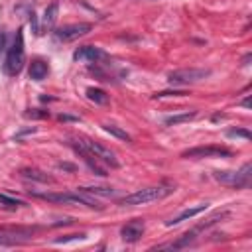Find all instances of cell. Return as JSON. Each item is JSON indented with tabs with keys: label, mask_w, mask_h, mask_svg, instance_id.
Returning <instances> with one entry per match:
<instances>
[{
	"label": "cell",
	"mask_w": 252,
	"mask_h": 252,
	"mask_svg": "<svg viewBox=\"0 0 252 252\" xmlns=\"http://www.w3.org/2000/svg\"><path fill=\"white\" fill-rule=\"evenodd\" d=\"M87 98L91 102H94V104H100V106L108 104V94L102 89H98V87H89L87 89Z\"/></svg>",
	"instance_id": "obj_16"
},
{
	"label": "cell",
	"mask_w": 252,
	"mask_h": 252,
	"mask_svg": "<svg viewBox=\"0 0 252 252\" xmlns=\"http://www.w3.org/2000/svg\"><path fill=\"white\" fill-rule=\"evenodd\" d=\"M71 148L85 159V163L96 173V175H106V169L104 167H100V163H98V159H96V156L93 154V152H89L87 148H85V144L81 142V140H75V142H71Z\"/></svg>",
	"instance_id": "obj_9"
},
{
	"label": "cell",
	"mask_w": 252,
	"mask_h": 252,
	"mask_svg": "<svg viewBox=\"0 0 252 252\" xmlns=\"http://www.w3.org/2000/svg\"><path fill=\"white\" fill-rule=\"evenodd\" d=\"M185 93L183 91H161V93H156L154 98H163V96H183Z\"/></svg>",
	"instance_id": "obj_25"
},
{
	"label": "cell",
	"mask_w": 252,
	"mask_h": 252,
	"mask_svg": "<svg viewBox=\"0 0 252 252\" xmlns=\"http://www.w3.org/2000/svg\"><path fill=\"white\" fill-rule=\"evenodd\" d=\"M240 104H242V106H246V108H248V106H250V98H244V100H242V102H240Z\"/></svg>",
	"instance_id": "obj_30"
},
{
	"label": "cell",
	"mask_w": 252,
	"mask_h": 252,
	"mask_svg": "<svg viewBox=\"0 0 252 252\" xmlns=\"http://www.w3.org/2000/svg\"><path fill=\"white\" fill-rule=\"evenodd\" d=\"M20 244H22L20 240L10 238V234H6V232H2V230H0V246L8 248V246H20Z\"/></svg>",
	"instance_id": "obj_23"
},
{
	"label": "cell",
	"mask_w": 252,
	"mask_h": 252,
	"mask_svg": "<svg viewBox=\"0 0 252 252\" xmlns=\"http://www.w3.org/2000/svg\"><path fill=\"white\" fill-rule=\"evenodd\" d=\"M102 128H104V132L112 134V136H114V138H118V140H124V142H132L130 134H128L126 130H122L120 126H114V124H102Z\"/></svg>",
	"instance_id": "obj_19"
},
{
	"label": "cell",
	"mask_w": 252,
	"mask_h": 252,
	"mask_svg": "<svg viewBox=\"0 0 252 252\" xmlns=\"http://www.w3.org/2000/svg\"><path fill=\"white\" fill-rule=\"evenodd\" d=\"M169 193H173V187H165V185H156V187H144L136 193H130L126 197H122L118 201V205H144V203H152V201H159L163 197H167Z\"/></svg>",
	"instance_id": "obj_3"
},
{
	"label": "cell",
	"mask_w": 252,
	"mask_h": 252,
	"mask_svg": "<svg viewBox=\"0 0 252 252\" xmlns=\"http://www.w3.org/2000/svg\"><path fill=\"white\" fill-rule=\"evenodd\" d=\"M30 26H32V32H33V33H41V32H39V26H37V18H35L33 12L30 14Z\"/></svg>",
	"instance_id": "obj_26"
},
{
	"label": "cell",
	"mask_w": 252,
	"mask_h": 252,
	"mask_svg": "<svg viewBox=\"0 0 252 252\" xmlns=\"http://www.w3.org/2000/svg\"><path fill=\"white\" fill-rule=\"evenodd\" d=\"M26 63V47H24V30L20 28L14 35L12 45L6 51V59H4V73L10 77H16L22 67Z\"/></svg>",
	"instance_id": "obj_1"
},
{
	"label": "cell",
	"mask_w": 252,
	"mask_h": 252,
	"mask_svg": "<svg viewBox=\"0 0 252 252\" xmlns=\"http://www.w3.org/2000/svg\"><path fill=\"white\" fill-rule=\"evenodd\" d=\"M20 175H22L24 179H32V181L53 183V177H51V175H47V173H43V171H39V169H35V167H24V169H20Z\"/></svg>",
	"instance_id": "obj_14"
},
{
	"label": "cell",
	"mask_w": 252,
	"mask_h": 252,
	"mask_svg": "<svg viewBox=\"0 0 252 252\" xmlns=\"http://www.w3.org/2000/svg\"><path fill=\"white\" fill-rule=\"evenodd\" d=\"M81 142L85 144V148H87L89 152H93V154L96 156L98 161H102V163H106V165H110V167H118V165H120L118 159H116V156H114V152H112L110 148H106V146H102V144H98V142H94V140H89V138H83Z\"/></svg>",
	"instance_id": "obj_8"
},
{
	"label": "cell",
	"mask_w": 252,
	"mask_h": 252,
	"mask_svg": "<svg viewBox=\"0 0 252 252\" xmlns=\"http://www.w3.org/2000/svg\"><path fill=\"white\" fill-rule=\"evenodd\" d=\"M59 167H63V169H75V165H71V163H59Z\"/></svg>",
	"instance_id": "obj_29"
},
{
	"label": "cell",
	"mask_w": 252,
	"mask_h": 252,
	"mask_svg": "<svg viewBox=\"0 0 252 252\" xmlns=\"http://www.w3.org/2000/svg\"><path fill=\"white\" fill-rule=\"evenodd\" d=\"M26 118H49L47 110H39V108H32L26 112Z\"/></svg>",
	"instance_id": "obj_24"
},
{
	"label": "cell",
	"mask_w": 252,
	"mask_h": 252,
	"mask_svg": "<svg viewBox=\"0 0 252 252\" xmlns=\"http://www.w3.org/2000/svg\"><path fill=\"white\" fill-rule=\"evenodd\" d=\"M197 116V110H191V112H181V114H173V116H167L163 118V124L165 126H177V124H183V122H189Z\"/></svg>",
	"instance_id": "obj_17"
},
{
	"label": "cell",
	"mask_w": 252,
	"mask_h": 252,
	"mask_svg": "<svg viewBox=\"0 0 252 252\" xmlns=\"http://www.w3.org/2000/svg\"><path fill=\"white\" fill-rule=\"evenodd\" d=\"M6 41H8V35L4 32H0V55L6 51Z\"/></svg>",
	"instance_id": "obj_27"
},
{
	"label": "cell",
	"mask_w": 252,
	"mask_h": 252,
	"mask_svg": "<svg viewBox=\"0 0 252 252\" xmlns=\"http://www.w3.org/2000/svg\"><path fill=\"white\" fill-rule=\"evenodd\" d=\"M248 61H250V55H246V57L242 59V65H248Z\"/></svg>",
	"instance_id": "obj_31"
},
{
	"label": "cell",
	"mask_w": 252,
	"mask_h": 252,
	"mask_svg": "<svg viewBox=\"0 0 252 252\" xmlns=\"http://www.w3.org/2000/svg\"><path fill=\"white\" fill-rule=\"evenodd\" d=\"M22 205H24L22 201H18V199H14V197H8V195L0 193V207H2V209L16 211V209H18V207H22Z\"/></svg>",
	"instance_id": "obj_21"
},
{
	"label": "cell",
	"mask_w": 252,
	"mask_h": 252,
	"mask_svg": "<svg viewBox=\"0 0 252 252\" xmlns=\"http://www.w3.org/2000/svg\"><path fill=\"white\" fill-rule=\"evenodd\" d=\"M250 171H252V163L246 161L236 171H215L213 175L222 185H228V187H234V189H246L250 185V175H252Z\"/></svg>",
	"instance_id": "obj_4"
},
{
	"label": "cell",
	"mask_w": 252,
	"mask_h": 252,
	"mask_svg": "<svg viewBox=\"0 0 252 252\" xmlns=\"http://www.w3.org/2000/svg\"><path fill=\"white\" fill-rule=\"evenodd\" d=\"M226 136L228 138H244V140H250L252 138V134L248 130H244V128H232V130L226 132Z\"/></svg>",
	"instance_id": "obj_22"
},
{
	"label": "cell",
	"mask_w": 252,
	"mask_h": 252,
	"mask_svg": "<svg viewBox=\"0 0 252 252\" xmlns=\"http://www.w3.org/2000/svg\"><path fill=\"white\" fill-rule=\"evenodd\" d=\"M47 73H49V65H47L45 61L35 59V61L30 63V71H28V75H30L32 81H43V79L47 77Z\"/></svg>",
	"instance_id": "obj_12"
},
{
	"label": "cell",
	"mask_w": 252,
	"mask_h": 252,
	"mask_svg": "<svg viewBox=\"0 0 252 252\" xmlns=\"http://www.w3.org/2000/svg\"><path fill=\"white\" fill-rule=\"evenodd\" d=\"M193 242H195V230L181 234L175 242H171V244H167V246H163V248H185V246H189V244H193Z\"/></svg>",
	"instance_id": "obj_18"
},
{
	"label": "cell",
	"mask_w": 252,
	"mask_h": 252,
	"mask_svg": "<svg viewBox=\"0 0 252 252\" xmlns=\"http://www.w3.org/2000/svg\"><path fill=\"white\" fill-rule=\"evenodd\" d=\"M91 30H93V24H89V22H77V24H67L63 28H57L53 32V35H55L57 41H73V39H77L81 35H87Z\"/></svg>",
	"instance_id": "obj_7"
},
{
	"label": "cell",
	"mask_w": 252,
	"mask_h": 252,
	"mask_svg": "<svg viewBox=\"0 0 252 252\" xmlns=\"http://www.w3.org/2000/svg\"><path fill=\"white\" fill-rule=\"evenodd\" d=\"M104 51L96 45H81L73 51V59L75 61H87V63H98L100 59H104Z\"/></svg>",
	"instance_id": "obj_10"
},
{
	"label": "cell",
	"mask_w": 252,
	"mask_h": 252,
	"mask_svg": "<svg viewBox=\"0 0 252 252\" xmlns=\"http://www.w3.org/2000/svg\"><path fill=\"white\" fill-rule=\"evenodd\" d=\"M57 118H59L61 122H77V120H79L77 116H69V114H59Z\"/></svg>",
	"instance_id": "obj_28"
},
{
	"label": "cell",
	"mask_w": 252,
	"mask_h": 252,
	"mask_svg": "<svg viewBox=\"0 0 252 252\" xmlns=\"http://www.w3.org/2000/svg\"><path fill=\"white\" fill-rule=\"evenodd\" d=\"M207 209V203H203V205H197V207H191V209H185V211H181L175 219H171V220H167L165 224L167 226H173V224H179V222H183V220H187V219H193V217H197L199 213H203Z\"/></svg>",
	"instance_id": "obj_13"
},
{
	"label": "cell",
	"mask_w": 252,
	"mask_h": 252,
	"mask_svg": "<svg viewBox=\"0 0 252 252\" xmlns=\"http://www.w3.org/2000/svg\"><path fill=\"white\" fill-rule=\"evenodd\" d=\"M144 230H146V222L142 219H134L120 228V236L124 242H138L142 238Z\"/></svg>",
	"instance_id": "obj_11"
},
{
	"label": "cell",
	"mask_w": 252,
	"mask_h": 252,
	"mask_svg": "<svg viewBox=\"0 0 252 252\" xmlns=\"http://www.w3.org/2000/svg\"><path fill=\"white\" fill-rule=\"evenodd\" d=\"M79 191L93 193V195H102V197H114L116 195V189H112V187H81Z\"/></svg>",
	"instance_id": "obj_20"
},
{
	"label": "cell",
	"mask_w": 252,
	"mask_h": 252,
	"mask_svg": "<svg viewBox=\"0 0 252 252\" xmlns=\"http://www.w3.org/2000/svg\"><path fill=\"white\" fill-rule=\"evenodd\" d=\"M57 14H59V4H57V2L49 4V6L45 8V12H43L41 28H43V30H51L53 24H55V20H57Z\"/></svg>",
	"instance_id": "obj_15"
},
{
	"label": "cell",
	"mask_w": 252,
	"mask_h": 252,
	"mask_svg": "<svg viewBox=\"0 0 252 252\" xmlns=\"http://www.w3.org/2000/svg\"><path fill=\"white\" fill-rule=\"evenodd\" d=\"M33 197H39L43 201H49V203H63V205H83V207H89V209H96L100 211L102 205L91 197V193H85V191H77V193H33Z\"/></svg>",
	"instance_id": "obj_2"
},
{
	"label": "cell",
	"mask_w": 252,
	"mask_h": 252,
	"mask_svg": "<svg viewBox=\"0 0 252 252\" xmlns=\"http://www.w3.org/2000/svg\"><path fill=\"white\" fill-rule=\"evenodd\" d=\"M211 75L209 69H197V67H189V69H177V71H171L167 75V81L171 85H193V83H199L203 79H207Z\"/></svg>",
	"instance_id": "obj_5"
},
{
	"label": "cell",
	"mask_w": 252,
	"mask_h": 252,
	"mask_svg": "<svg viewBox=\"0 0 252 252\" xmlns=\"http://www.w3.org/2000/svg\"><path fill=\"white\" fill-rule=\"evenodd\" d=\"M232 152L224 146H195L185 152H181V158L185 159H203V158H230Z\"/></svg>",
	"instance_id": "obj_6"
}]
</instances>
